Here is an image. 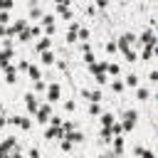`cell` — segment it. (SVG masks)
Returning a JSON list of instances; mask_svg holds the SVG:
<instances>
[{"label": "cell", "instance_id": "6da1fadb", "mask_svg": "<svg viewBox=\"0 0 158 158\" xmlns=\"http://www.w3.org/2000/svg\"><path fill=\"white\" fill-rule=\"evenodd\" d=\"M136 121H138V114H136V111H126V114H123V126H121V128H123V131H131V128L136 126Z\"/></svg>", "mask_w": 158, "mask_h": 158}, {"label": "cell", "instance_id": "7a4b0ae2", "mask_svg": "<svg viewBox=\"0 0 158 158\" xmlns=\"http://www.w3.org/2000/svg\"><path fill=\"white\" fill-rule=\"evenodd\" d=\"M25 104H27V111H30V114H37L40 101H37V96H35L32 91H27V94H25Z\"/></svg>", "mask_w": 158, "mask_h": 158}, {"label": "cell", "instance_id": "3957f363", "mask_svg": "<svg viewBox=\"0 0 158 158\" xmlns=\"http://www.w3.org/2000/svg\"><path fill=\"white\" fill-rule=\"evenodd\" d=\"M59 94H62L59 84H57V81H52V84L47 86V101H49V104H52V101H57V99H59Z\"/></svg>", "mask_w": 158, "mask_h": 158}, {"label": "cell", "instance_id": "277c9868", "mask_svg": "<svg viewBox=\"0 0 158 158\" xmlns=\"http://www.w3.org/2000/svg\"><path fill=\"white\" fill-rule=\"evenodd\" d=\"M49 111H52V109H49V104L40 106V109H37V121H40V123H47V121L52 118V116H49Z\"/></svg>", "mask_w": 158, "mask_h": 158}, {"label": "cell", "instance_id": "5b68a950", "mask_svg": "<svg viewBox=\"0 0 158 158\" xmlns=\"http://www.w3.org/2000/svg\"><path fill=\"white\" fill-rule=\"evenodd\" d=\"M27 74H30V79H35V81L42 79V69H40L37 64H30V67H27Z\"/></svg>", "mask_w": 158, "mask_h": 158}, {"label": "cell", "instance_id": "8992f818", "mask_svg": "<svg viewBox=\"0 0 158 158\" xmlns=\"http://www.w3.org/2000/svg\"><path fill=\"white\" fill-rule=\"evenodd\" d=\"M64 141H69L72 146H74V143H81V141H84V133H81V131H77V133H69V136H64Z\"/></svg>", "mask_w": 158, "mask_h": 158}, {"label": "cell", "instance_id": "52a82bcc", "mask_svg": "<svg viewBox=\"0 0 158 158\" xmlns=\"http://www.w3.org/2000/svg\"><path fill=\"white\" fill-rule=\"evenodd\" d=\"M49 44H52V40H49V37H42V40L35 44V49H37V52H44V49H49Z\"/></svg>", "mask_w": 158, "mask_h": 158}, {"label": "cell", "instance_id": "ba28073f", "mask_svg": "<svg viewBox=\"0 0 158 158\" xmlns=\"http://www.w3.org/2000/svg\"><path fill=\"white\" fill-rule=\"evenodd\" d=\"M114 153H116V156H121V153H123V138H121V136H116V138H114Z\"/></svg>", "mask_w": 158, "mask_h": 158}, {"label": "cell", "instance_id": "9c48e42d", "mask_svg": "<svg viewBox=\"0 0 158 158\" xmlns=\"http://www.w3.org/2000/svg\"><path fill=\"white\" fill-rule=\"evenodd\" d=\"M101 126H104V128H111V126H114V114H104V116H101Z\"/></svg>", "mask_w": 158, "mask_h": 158}, {"label": "cell", "instance_id": "30bf717a", "mask_svg": "<svg viewBox=\"0 0 158 158\" xmlns=\"http://www.w3.org/2000/svg\"><path fill=\"white\" fill-rule=\"evenodd\" d=\"M44 89H47V84H44V81H42V79H40V81H35V91H32V94H35V96H37V94H42V91H44Z\"/></svg>", "mask_w": 158, "mask_h": 158}, {"label": "cell", "instance_id": "8fae6325", "mask_svg": "<svg viewBox=\"0 0 158 158\" xmlns=\"http://www.w3.org/2000/svg\"><path fill=\"white\" fill-rule=\"evenodd\" d=\"M42 15V7H37V5H30V17L35 20V17H40Z\"/></svg>", "mask_w": 158, "mask_h": 158}, {"label": "cell", "instance_id": "7c38bea8", "mask_svg": "<svg viewBox=\"0 0 158 158\" xmlns=\"http://www.w3.org/2000/svg\"><path fill=\"white\" fill-rule=\"evenodd\" d=\"M42 64H54V54L52 52H44L42 54Z\"/></svg>", "mask_w": 158, "mask_h": 158}, {"label": "cell", "instance_id": "4fadbf2b", "mask_svg": "<svg viewBox=\"0 0 158 158\" xmlns=\"http://www.w3.org/2000/svg\"><path fill=\"white\" fill-rule=\"evenodd\" d=\"M126 86H138V77L136 74H128L126 77Z\"/></svg>", "mask_w": 158, "mask_h": 158}, {"label": "cell", "instance_id": "5bb4252c", "mask_svg": "<svg viewBox=\"0 0 158 158\" xmlns=\"http://www.w3.org/2000/svg\"><path fill=\"white\" fill-rule=\"evenodd\" d=\"M89 114H91V116L101 114V104H89Z\"/></svg>", "mask_w": 158, "mask_h": 158}, {"label": "cell", "instance_id": "9a60e30c", "mask_svg": "<svg viewBox=\"0 0 158 158\" xmlns=\"http://www.w3.org/2000/svg\"><path fill=\"white\" fill-rule=\"evenodd\" d=\"M136 94H138V99H141V101H146V99H148V89H143V86H141Z\"/></svg>", "mask_w": 158, "mask_h": 158}, {"label": "cell", "instance_id": "2e32d148", "mask_svg": "<svg viewBox=\"0 0 158 158\" xmlns=\"http://www.w3.org/2000/svg\"><path fill=\"white\" fill-rule=\"evenodd\" d=\"M111 86H114V91H116V94H121V91H123V84H121V81H118V79H116V81H114V84H111Z\"/></svg>", "mask_w": 158, "mask_h": 158}, {"label": "cell", "instance_id": "e0dca14e", "mask_svg": "<svg viewBox=\"0 0 158 158\" xmlns=\"http://www.w3.org/2000/svg\"><path fill=\"white\" fill-rule=\"evenodd\" d=\"M77 32H79V37H81V40H86V37H89V30H86V27H79Z\"/></svg>", "mask_w": 158, "mask_h": 158}, {"label": "cell", "instance_id": "ac0fdd59", "mask_svg": "<svg viewBox=\"0 0 158 158\" xmlns=\"http://www.w3.org/2000/svg\"><path fill=\"white\" fill-rule=\"evenodd\" d=\"M74 109H77L74 101H67V104H64V111H74Z\"/></svg>", "mask_w": 158, "mask_h": 158}, {"label": "cell", "instance_id": "d6986e66", "mask_svg": "<svg viewBox=\"0 0 158 158\" xmlns=\"http://www.w3.org/2000/svg\"><path fill=\"white\" fill-rule=\"evenodd\" d=\"M62 151H72V143H69V141H64V138H62Z\"/></svg>", "mask_w": 158, "mask_h": 158}, {"label": "cell", "instance_id": "ffe728a7", "mask_svg": "<svg viewBox=\"0 0 158 158\" xmlns=\"http://www.w3.org/2000/svg\"><path fill=\"white\" fill-rule=\"evenodd\" d=\"M141 156H143V158H156V156H153V153H151V151H143V153H141Z\"/></svg>", "mask_w": 158, "mask_h": 158}, {"label": "cell", "instance_id": "44dd1931", "mask_svg": "<svg viewBox=\"0 0 158 158\" xmlns=\"http://www.w3.org/2000/svg\"><path fill=\"white\" fill-rule=\"evenodd\" d=\"M5 123H7V118H5V116H2V114H0V128H2V126H5Z\"/></svg>", "mask_w": 158, "mask_h": 158}, {"label": "cell", "instance_id": "7402d4cb", "mask_svg": "<svg viewBox=\"0 0 158 158\" xmlns=\"http://www.w3.org/2000/svg\"><path fill=\"white\" fill-rule=\"evenodd\" d=\"M0 35H2V37L7 35V30H5V25H0Z\"/></svg>", "mask_w": 158, "mask_h": 158}, {"label": "cell", "instance_id": "603a6c76", "mask_svg": "<svg viewBox=\"0 0 158 158\" xmlns=\"http://www.w3.org/2000/svg\"><path fill=\"white\" fill-rule=\"evenodd\" d=\"M94 158H106V156H94Z\"/></svg>", "mask_w": 158, "mask_h": 158}, {"label": "cell", "instance_id": "cb8c5ba5", "mask_svg": "<svg viewBox=\"0 0 158 158\" xmlns=\"http://www.w3.org/2000/svg\"><path fill=\"white\" fill-rule=\"evenodd\" d=\"M0 114H2V104H0Z\"/></svg>", "mask_w": 158, "mask_h": 158}]
</instances>
